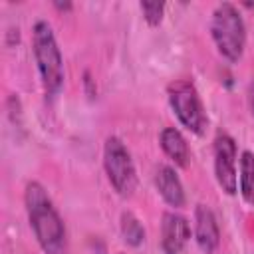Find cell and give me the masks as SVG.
<instances>
[{
	"label": "cell",
	"instance_id": "obj_8",
	"mask_svg": "<svg viewBox=\"0 0 254 254\" xmlns=\"http://www.w3.org/2000/svg\"><path fill=\"white\" fill-rule=\"evenodd\" d=\"M194 242L204 254H214L220 244V226L216 214L208 204H196L194 208V226H192Z\"/></svg>",
	"mask_w": 254,
	"mask_h": 254
},
{
	"label": "cell",
	"instance_id": "obj_11",
	"mask_svg": "<svg viewBox=\"0 0 254 254\" xmlns=\"http://www.w3.org/2000/svg\"><path fill=\"white\" fill-rule=\"evenodd\" d=\"M238 190L244 202L254 204V153L248 149L238 157Z\"/></svg>",
	"mask_w": 254,
	"mask_h": 254
},
{
	"label": "cell",
	"instance_id": "obj_15",
	"mask_svg": "<svg viewBox=\"0 0 254 254\" xmlns=\"http://www.w3.org/2000/svg\"><path fill=\"white\" fill-rule=\"evenodd\" d=\"M54 6H56L58 10H71V8H73L71 2H54Z\"/></svg>",
	"mask_w": 254,
	"mask_h": 254
},
{
	"label": "cell",
	"instance_id": "obj_9",
	"mask_svg": "<svg viewBox=\"0 0 254 254\" xmlns=\"http://www.w3.org/2000/svg\"><path fill=\"white\" fill-rule=\"evenodd\" d=\"M155 189L161 194V198L173 206V208H181L187 202L185 196V187L177 175V171L169 165H159L155 171Z\"/></svg>",
	"mask_w": 254,
	"mask_h": 254
},
{
	"label": "cell",
	"instance_id": "obj_3",
	"mask_svg": "<svg viewBox=\"0 0 254 254\" xmlns=\"http://www.w3.org/2000/svg\"><path fill=\"white\" fill-rule=\"evenodd\" d=\"M210 38L228 64H238L246 48V24L232 2H220L210 16Z\"/></svg>",
	"mask_w": 254,
	"mask_h": 254
},
{
	"label": "cell",
	"instance_id": "obj_4",
	"mask_svg": "<svg viewBox=\"0 0 254 254\" xmlns=\"http://www.w3.org/2000/svg\"><path fill=\"white\" fill-rule=\"evenodd\" d=\"M167 99L169 105L173 109V113L177 115L179 123L194 133V135H202L206 125H208V117L204 111V103L198 95V89L194 87V83L190 79H175L173 83H169L167 87Z\"/></svg>",
	"mask_w": 254,
	"mask_h": 254
},
{
	"label": "cell",
	"instance_id": "obj_5",
	"mask_svg": "<svg viewBox=\"0 0 254 254\" xmlns=\"http://www.w3.org/2000/svg\"><path fill=\"white\" fill-rule=\"evenodd\" d=\"M103 171L119 196H131L137 189V169L125 143L109 135L103 143Z\"/></svg>",
	"mask_w": 254,
	"mask_h": 254
},
{
	"label": "cell",
	"instance_id": "obj_7",
	"mask_svg": "<svg viewBox=\"0 0 254 254\" xmlns=\"http://www.w3.org/2000/svg\"><path fill=\"white\" fill-rule=\"evenodd\" d=\"M190 240V224L187 216L167 210L161 216V250L163 254H181Z\"/></svg>",
	"mask_w": 254,
	"mask_h": 254
},
{
	"label": "cell",
	"instance_id": "obj_14",
	"mask_svg": "<svg viewBox=\"0 0 254 254\" xmlns=\"http://www.w3.org/2000/svg\"><path fill=\"white\" fill-rule=\"evenodd\" d=\"M248 105H250V113L254 115V77L248 83Z\"/></svg>",
	"mask_w": 254,
	"mask_h": 254
},
{
	"label": "cell",
	"instance_id": "obj_6",
	"mask_svg": "<svg viewBox=\"0 0 254 254\" xmlns=\"http://www.w3.org/2000/svg\"><path fill=\"white\" fill-rule=\"evenodd\" d=\"M238 147L232 135L220 131L212 141V167L214 179L222 192L234 196L238 192Z\"/></svg>",
	"mask_w": 254,
	"mask_h": 254
},
{
	"label": "cell",
	"instance_id": "obj_10",
	"mask_svg": "<svg viewBox=\"0 0 254 254\" xmlns=\"http://www.w3.org/2000/svg\"><path fill=\"white\" fill-rule=\"evenodd\" d=\"M159 145L163 149V153L181 169L189 167L190 163V149L189 143L185 139V135L177 129V127H165L159 133Z\"/></svg>",
	"mask_w": 254,
	"mask_h": 254
},
{
	"label": "cell",
	"instance_id": "obj_13",
	"mask_svg": "<svg viewBox=\"0 0 254 254\" xmlns=\"http://www.w3.org/2000/svg\"><path fill=\"white\" fill-rule=\"evenodd\" d=\"M139 8L143 12V18L149 26H159L165 16V2H139Z\"/></svg>",
	"mask_w": 254,
	"mask_h": 254
},
{
	"label": "cell",
	"instance_id": "obj_2",
	"mask_svg": "<svg viewBox=\"0 0 254 254\" xmlns=\"http://www.w3.org/2000/svg\"><path fill=\"white\" fill-rule=\"evenodd\" d=\"M32 52L42 87L48 97H54L64 87V56L58 46L54 28L48 20H36L32 26Z\"/></svg>",
	"mask_w": 254,
	"mask_h": 254
},
{
	"label": "cell",
	"instance_id": "obj_12",
	"mask_svg": "<svg viewBox=\"0 0 254 254\" xmlns=\"http://www.w3.org/2000/svg\"><path fill=\"white\" fill-rule=\"evenodd\" d=\"M119 230H121L123 240H125L129 246H135V248H137V246H141L143 240H145V228H143L141 220H139L133 212H129V210L121 212Z\"/></svg>",
	"mask_w": 254,
	"mask_h": 254
},
{
	"label": "cell",
	"instance_id": "obj_1",
	"mask_svg": "<svg viewBox=\"0 0 254 254\" xmlns=\"http://www.w3.org/2000/svg\"><path fill=\"white\" fill-rule=\"evenodd\" d=\"M24 206L30 228L44 254H67V232L52 196L42 183L30 181L24 190Z\"/></svg>",
	"mask_w": 254,
	"mask_h": 254
}]
</instances>
